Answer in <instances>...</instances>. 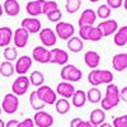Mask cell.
I'll return each instance as SVG.
<instances>
[{
    "label": "cell",
    "instance_id": "cell-1",
    "mask_svg": "<svg viewBox=\"0 0 127 127\" xmlns=\"http://www.w3.org/2000/svg\"><path fill=\"white\" fill-rule=\"evenodd\" d=\"M120 89L117 85L114 84H107V88H105V95L104 98L100 99V104L103 111H109L114 107H117L120 104Z\"/></svg>",
    "mask_w": 127,
    "mask_h": 127
},
{
    "label": "cell",
    "instance_id": "cell-2",
    "mask_svg": "<svg viewBox=\"0 0 127 127\" xmlns=\"http://www.w3.org/2000/svg\"><path fill=\"white\" fill-rule=\"evenodd\" d=\"M79 38L81 41L88 39V41H93V42H98L103 38V34L98 27H93V26H83L79 27Z\"/></svg>",
    "mask_w": 127,
    "mask_h": 127
},
{
    "label": "cell",
    "instance_id": "cell-3",
    "mask_svg": "<svg viewBox=\"0 0 127 127\" xmlns=\"http://www.w3.org/2000/svg\"><path fill=\"white\" fill-rule=\"evenodd\" d=\"M83 72L80 69H78L74 65H64V67L61 69V79H64V81L67 83H76L81 79Z\"/></svg>",
    "mask_w": 127,
    "mask_h": 127
},
{
    "label": "cell",
    "instance_id": "cell-4",
    "mask_svg": "<svg viewBox=\"0 0 127 127\" xmlns=\"http://www.w3.org/2000/svg\"><path fill=\"white\" fill-rule=\"evenodd\" d=\"M36 92V95L45 104H48V105H52L55 104V102L57 100V94L55 90H52L51 87L48 85H41L38 87V89L34 90Z\"/></svg>",
    "mask_w": 127,
    "mask_h": 127
},
{
    "label": "cell",
    "instance_id": "cell-5",
    "mask_svg": "<svg viewBox=\"0 0 127 127\" xmlns=\"http://www.w3.org/2000/svg\"><path fill=\"white\" fill-rule=\"evenodd\" d=\"M75 33V28L72 24L67 23V22H57L56 27H55V34L56 37L61 38V39H69L74 36Z\"/></svg>",
    "mask_w": 127,
    "mask_h": 127
},
{
    "label": "cell",
    "instance_id": "cell-6",
    "mask_svg": "<svg viewBox=\"0 0 127 127\" xmlns=\"http://www.w3.org/2000/svg\"><path fill=\"white\" fill-rule=\"evenodd\" d=\"M18 107H19V99L17 95H14L13 93L6 94L1 103V109L8 114H13L17 112Z\"/></svg>",
    "mask_w": 127,
    "mask_h": 127
},
{
    "label": "cell",
    "instance_id": "cell-7",
    "mask_svg": "<svg viewBox=\"0 0 127 127\" xmlns=\"http://www.w3.org/2000/svg\"><path fill=\"white\" fill-rule=\"evenodd\" d=\"M29 88V79L26 75H19L12 85V92L14 95L17 97H20V95H24L27 93Z\"/></svg>",
    "mask_w": 127,
    "mask_h": 127
},
{
    "label": "cell",
    "instance_id": "cell-8",
    "mask_svg": "<svg viewBox=\"0 0 127 127\" xmlns=\"http://www.w3.org/2000/svg\"><path fill=\"white\" fill-rule=\"evenodd\" d=\"M69 60V54L65 50L61 48H52L50 51V57H48V62L51 64H57V65H66Z\"/></svg>",
    "mask_w": 127,
    "mask_h": 127
},
{
    "label": "cell",
    "instance_id": "cell-9",
    "mask_svg": "<svg viewBox=\"0 0 127 127\" xmlns=\"http://www.w3.org/2000/svg\"><path fill=\"white\" fill-rule=\"evenodd\" d=\"M32 120L37 127H52L54 125V117L45 111H37Z\"/></svg>",
    "mask_w": 127,
    "mask_h": 127
},
{
    "label": "cell",
    "instance_id": "cell-10",
    "mask_svg": "<svg viewBox=\"0 0 127 127\" xmlns=\"http://www.w3.org/2000/svg\"><path fill=\"white\" fill-rule=\"evenodd\" d=\"M38 33H39V39L43 47H52L56 45L57 37L55 34V31H52L51 28H42Z\"/></svg>",
    "mask_w": 127,
    "mask_h": 127
},
{
    "label": "cell",
    "instance_id": "cell-11",
    "mask_svg": "<svg viewBox=\"0 0 127 127\" xmlns=\"http://www.w3.org/2000/svg\"><path fill=\"white\" fill-rule=\"evenodd\" d=\"M98 28L100 29L103 37H107L116 33V31L118 29V23L114 19H105L98 24Z\"/></svg>",
    "mask_w": 127,
    "mask_h": 127
},
{
    "label": "cell",
    "instance_id": "cell-12",
    "mask_svg": "<svg viewBox=\"0 0 127 127\" xmlns=\"http://www.w3.org/2000/svg\"><path fill=\"white\" fill-rule=\"evenodd\" d=\"M28 38L29 33L24 28H18L14 33H13V42L15 45V48H24L28 43Z\"/></svg>",
    "mask_w": 127,
    "mask_h": 127
},
{
    "label": "cell",
    "instance_id": "cell-13",
    "mask_svg": "<svg viewBox=\"0 0 127 127\" xmlns=\"http://www.w3.org/2000/svg\"><path fill=\"white\" fill-rule=\"evenodd\" d=\"M32 59L27 55L24 56H20L19 59H17V62H15V66H14V70L15 72H18L19 75H24V74L28 72V70L32 67Z\"/></svg>",
    "mask_w": 127,
    "mask_h": 127
},
{
    "label": "cell",
    "instance_id": "cell-14",
    "mask_svg": "<svg viewBox=\"0 0 127 127\" xmlns=\"http://www.w3.org/2000/svg\"><path fill=\"white\" fill-rule=\"evenodd\" d=\"M20 27L24 28L28 33H38V32L42 29V26H41V22L37 19V18H24L22 20V24Z\"/></svg>",
    "mask_w": 127,
    "mask_h": 127
},
{
    "label": "cell",
    "instance_id": "cell-15",
    "mask_svg": "<svg viewBox=\"0 0 127 127\" xmlns=\"http://www.w3.org/2000/svg\"><path fill=\"white\" fill-rule=\"evenodd\" d=\"M74 92H75L74 85L71 83H67V81H61V83L57 84V87H56V94L61 95V97L65 98V99L71 98Z\"/></svg>",
    "mask_w": 127,
    "mask_h": 127
},
{
    "label": "cell",
    "instance_id": "cell-16",
    "mask_svg": "<svg viewBox=\"0 0 127 127\" xmlns=\"http://www.w3.org/2000/svg\"><path fill=\"white\" fill-rule=\"evenodd\" d=\"M32 57H33V60H36L39 64H47L48 57H50V51L43 46H37V47L33 48Z\"/></svg>",
    "mask_w": 127,
    "mask_h": 127
},
{
    "label": "cell",
    "instance_id": "cell-17",
    "mask_svg": "<svg viewBox=\"0 0 127 127\" xmlns=\"http://www.w3.org/2000/svg\"><path fill=\"white\" fill-rule=\"evenodd\" d=\"M97 20V14L93 9H85L79 18V27L83 26H93Z\"/></svg>",
    "mask_w": 127,
    "mask_h": 127
},
{
    "label": "cell",
    "instance_id": "cell-18",
    "mask_svg": "<svg viewBox=\"0 0 127 127\" xmlns=\"http://www.w3.org/2000/svg\"><path fill=\"white\" fill-rule=\"evenodd\" d=\"M45 0H29V3L26 6L27 13L31 17H38L42 14V5H43Z\"/></svg>",
    "mask_w": 127,
    "mask_h": 127
},
{
    "label": "cell",
    "instance_id": "cell-19",
    "mask_svg": "<svg viewBox=\"0 0 127 127\" xmlns=\"http://www.w3.org/2000/svg\"><path fill=\"white\" fill-rule=\"evenodd\" d=\"M84 62L90 69H97L100 62V56L97 51H88L84 55Z\"/></svg>",
    "mask_w": 127,
    "mask_h": 127
},
{
    "label": "cell",
    "instance_id": "cell-20",
    "mask_svg": "<svg viewBox=\"0 0 127 127\" xmlns=\"http://www.w3.org/2000/svg\"><path fill=\"white\" fill-rule=\"evenodd\" d=\"M112 66L116 71H125L127 67V54H117L112 59Z\"/></svg>",
    "mask_w": 127,
    "mask_h": 127
},
{
    "label": "cell",
    "instance_id": "cell-21",
    "mask_svg": "<svg viewBox=\"0 0 127 127\" xmlns=\"http://www.w3.org/2000/svg\"><path fill=\"white\" fill-rule=\"evenodd\" d=\"M3 10L9 17H17L20 12V5L18 0H5L3 4Z\"/></svg>",
    "mask_w": 127,
    "mask_h": 127
},
{
    "label": "cell",
    "instance_id": "cell-22",
    "mask_svg": "<svg viewBox=\"0 0 127 127\" xmlns=\"http://www.w3.org/2000/svg\"><path fill=\"white\" fill-rule=\"evenodd\" d=\"M71 103L75 108H81L85 105L87 103V94L84 90L79 89V90H75L71 97Z\"/></svg>",
    "mask_w": 127,
    "mask_h": 127
},
{
    "label": "cell",
    "instance_id": "cell-23",
    "mask_svg": "<svg viewBox=\"0 0 127 127\" xmlns=\"http://www.w3.org/2000/svg\"><path fill=\"white\" fill-rule=\"evenodd\" d=\"M114 45L116 46H120V47H123L127 45V27L123 26L122 28H118L114 33Z\"/></svg>",
    "mask_w": 127,
    "mask_h": 127
},
{
    "label": "cell",
    "instance_id": "cell-24",
    "mask_svg": "<svg viewBox=\"0 0 127 127\" xmlns=\"http://www.w3.org/2000/svg\"><path fill=\"white\" fill-rule=\"evenodd\" d=\"M10 41H13V31L9 27H1L0 28V47L9 46Z\"/></svg>",
    "mask_w": 127,
    "mask_h": 127
},
{
    "label": "cell",
    "instance_id": "cell-25",
    "mask_svg": "<svg viewBox=\"0 0 127 127\" xmlns=\"http://www.w3.org/2000/svg\"><path fill=\"white\" fill-rule=\"evenodd\" d=\"M90 123L95 125V126H99L102 125L103 122H105V112L100 108L98 109H93L92 113H90V120H89Z\"/></svg>",
    "mask_w": 127,
    "mask_h": 127
},
{
    "label": "cell",
    "instance_id": "cell-26",
    "mask_svg": "<svg viewBox=\"0 0 127 127\" xmlns=\"http://www.w3.org/2000/svg\"><path fill=\"white\" fill-rule=\"evenodd\" d=\"M67 48L71 52H74V54H78V52H80L84 48V42L79 37L72 36L71 38L67 39Z\"/></svg>",
    "mask_w": 127,
    "mask_h": 127
},
{
    "label": "cell",
    "instance_id": "cell-27",
    "mask_svg": "<svg viewBox=\"0 0 127 127\" xmlns=\"http://www.w3.org/2000/svg\"><path fill=\"white\" fill-rule=\"evenodd\" d=\"M28 79H29V84H32L33 87H37V88L43 85V81H45V76L41 71H33Z\"/></svg>",
    "mask_w": 127,
    "mask_h": 127
},
{
    "label": "cell",
    "instance_id": "cell-28",
    "mask_svg": "<svg viewBox=\"0 0 127 127\" xmlns=\"http://www.w3.org/2000/svg\"><path fill=\"white\" fill-rule=\"evenodd\" d=\"M55 107L59 114H66L70 111V103L67 99L62 98V99H57L55 102Z\"/></svg>",
    "mask_w": 127,
    "mask_h": 127
},
{
    "label": "cell",
    "instance_id": "cell-29",
    "mask_svg": "<svg viewBox=\"0 0 127 127\" xmlns=\"http://www.w3.org/2000/svg\"><path fill=\"white\" fill-rule=\"evenodd\" d=\"M14 72H15V70H14V65L12 62L4 61V62L0 64V74H1L3 76L9 78V76H12Z\"/></svg>",
    "mask_w": 127,
    "mask_h": 127
},
{
    "label": "cell",
    "instance_id": "cell-30",
    "mask_svg": "<svg viewBox=\"0 0 127 127\" xmlns=\"http://www.w3.org/2000/svg\"><path fill=\"white\" fill-rule=\"evenodd\" d=\"M88 81L92 84L93 87L97 88L98 85L102 84V80H100V70L99 69H93L89 75H88Z\"/></svg>",
    "mask_w": 127,
    "mask_h": 127
},
{
    "label": "cell",
    "instance_id": "cell-31",
    "mask_svg": "<svg viewBox=\"0 0 127 127\" xmlns=\"http://www.w3.org/2000/svg\"><path fill=\"white\" fill-rule=\"evenodd\" d=\"M29 103H31V107L33 108V109H36V111H42V109H43V107L46 105L36 95V92H32L31 93V95H29Z\"/></svg>",
    "mask_w": 127,
    "mask_h": 127
},
{
    "label": "cell",
    "instance_id": "cell-32",
    "mask_svg": "<svg viewBox=\"0 0 127 127\" xmlns=\"http://www.w3.org/2000/svg\"><path fill=\"white\" fill-rule=\"evenodd\" d=\"M85 94H87V100H89L90 103H99L102 99V94H100L99 89H97L95 87L89 89L88 93H85Z\"/></svg>",
    "mask_w": 127,
    "mask_h": 127
},
{
    "label": "cell",
    "instance_id": "cell-33",
    "mask_svg": "<svg viewBox=\"0 0 127 127\" xmlns=\"http://www.w3.org/2000/svg\"><path fill=\"white\" fill-rule=\"evenodd\" d=\"M4 59L9 62H12L14 60L18 59V52H17V48L13 47V46H6L4 47Z\"/></svg>",
    "mask_w": 127,
    "mask_h": 127
},
{
    "label": "cell",
    "instance_id": "cell-34",
    "mask_svg": "<svg viewBox=\"0 0 127 127\" xmlns=\"http://www.w3.org/2000/svg\"><path fill=\"white\" fill-rule=\"evenodd\" d=\"M80 5H81V0H66V12L70 13V14H74L76 13L78 10L80 9Z\"/></svg>",
    "mask_w": 127,
    "mask_h": 127
},
{
    "label": "cell",
    "instance_id": "cell-35",
    "mask_svg": "<svg viewBox=\"0 0 127 127\" xmlns=\"http://www.w3.org/2000/svg\"><path fill=\"white\" fill-rule=\"evenodd\" d=\"M95 14H97L98 18H102V19H107L109 18L111 15V8L107 5V4H102L100 6H98V10L95 12Z\"/></svg>",
    "mask_w": 127,
    "mask_h": 127
},
{
    "label": "cell",
    "instance_id": "cell-36",
    "mask_svg": "<svg viewBox=\"0 0 127 127\" xmlns=\"http://www.w3.org/2000/svg\"><path fill=\"white\" fill-rule=\"evenodd\" d=\"M55 9H59V5L55 1V0H45V3L43 5H42V14H48L50 12H52V10H55Z\"/></svg>",
    "mask_w": 127,
    "mask_h": 127
},
{
    "label": "cell",
    "instance_id": "cell-37",
    "mask_svg": "<svg viewBox=\"0 0 127 127\" xmlns=\"http://www.w3.org/2000/svg\"><path fill=\"white\" fill-rule=\"evenodd\" d=\"M70 127H98V126L90 123L89 121H83L81 118H74L70 122Z\"/></svg>",
    "mask_w": 127,
    "mask_h": 127
},
{
    "label": "cell",
    "instance_id": "cell-38",
    "mask_svg": "<svg viewBox=\"0 0 127 127\" xmlns=\"http://www.w3.org/2000/svg\"><path fill=\"white\" fill-rule=\"evenodd\" d=\"M46 17L48 18V20H51V22L57 23L62 18V13H61L60 9H55V10H52V12H50L48 14H46Z\"/></svg>",
    "mask_w": 127,
    "mask_h": 127
},
{
    "label": "cell",
    "instance_id": "cell-39",
    "mask_svg": "<svg viewBox=\"0 0 127 127\" xmlns=\"http://www.w3.org/2000/svg\"><path fill=\"white\" fill-rule=\"evenodd\" d=\"M100 80L102 84H111L113 80V74L108 70H100Z\"/></svg>",
    "mask_w": 127,
    "mask_h": 127
},
{
    "label": "cell",
    "instance_id": "cell-40",
    "mask_svg": "<svg viewBox=\"0 0 127 127\" xmlns=\"http://www.w3.org/2000/svg\"><path fill=\"white\" fill-rule=\"evenodd\" d=\"M113 127H127V116L123 114L121 117H116L112 123Z\"/></svg>",
    "mask_w": 127,
    "mask_h": 127
},
{
    "label": "cell",
    "instance_id": "cell-41",
    "mask_svg": "<svg viewBox=\"0 0 127 127\" xmlns=\"http://www.w3.org/2000/svg\"><path fill=\"white\" fill-rule=\"evenodd\" d=\"M122 3H123V0H107V5L111 9H118V8H121Z\"/></svg>",
    "mask_w": 127,
    "mask_h": 127
},
{
    "label": "cell",
    "instance_id": "cell-42",
    "mask_svg": "<svg viewBox=\"0 0 127 127\" xmlns=\"http://www.w3.org/2000/svg\"><path fill=\"white\" fill-rule=\"evenodd\" d=\"M17 127H34V123H33V120L32 118H26L22 122H18Z\"/></svg>",
    "mask_w": 127,
    "mask_h": 127
},
{
    "label": "cell",
    "instance_id": "cell-43",
    "mask_svg": "<svg viewBox=\"0 0 127 127\" xmlns=\"http://www.w3.org/2000/svg\"><path fill=\"white\" fill-rule=\"evenodd\" d=\"M120 99H122L123 102H127V88L126 87L120 92Z\"/></svg>",
    "mask_w": 127,
    "mask_h": 127
},
{
    "label": "cell",
    "instance_id": "cell-44",
    "mask_svg": "<svg viewBox=\"0 0 127 127\" xmlns=\"http://www.w3.org/2000/svg\"><path fill=\"white\" fill-rule=\"evenodd\" d=\"M18 122L19 121H17V120H10V121H8L5 123V127H17L18 126Z\"/></svg>",
    "mask_w": 127,
    "mask_h": 127
},
{
    "label": "cell",
    "instance_id": "cell-45",
    "mask_svg": "<svg viewBox=\"0 0 127 127\" xmlns=\"http://www.w3.org/2000/svg\"><path fill=\"white\" fill-rule=\"evenodd\" d=\"M98 127H113V126H112L111 123H108V122H103V123H102V125H99Z\"/></svg>",
    "mask_w": 127,
    "mask_h": 127
},
{
    "label": "cell",
    "instance_id": "cell-46",
    "mask_svg": "<svg viewBox=\"0 0 127 127\" xmlns=\"http://www.w3.org/2000/svg\"><path fill=\"white\" fill-rule=\"evenodd\" d=\"M3 13H4V10H3V5H1V4H0V17H1V15H3Z\"/></svg>",
    "mask_w": 127,
    "mask_h": 127
},
{
    "label": "cell",
    "instance_id": "cell-47",
    "mask_svg": "<svg viewBox=\"0 0 127 127\" xmlns=\"http://www.w3.org/2000/svg\"><path fill=\"white\" fill-rule=\"evenodd\" d=\"M0 127H5V122L3 120H0Z\"/></svg>",
    "mask_w": 127,
    "mask_h": 127
},
{
    "label": "cell",
    "instance_id": "cell-48",
    "mask_svg": "<svg viewBox=\"0 0 127 127\" xmlns=\"http://www.w3.org/2000/svg\"><path fill=\"white\" fill-rule=\"evenodd\" d=\"M89 1H92V3H97V1H99V0H89Z\"/></svg>",
    "mask_w": 127,
    "mask_h": 127
},
{
    "label": "cell",
    "instance_id": "cell-49",
    "mask_svg": "<svg viewBox=\"0 0 127 127\" xmlns=\"http://www.w3.org/2000/svg\"><path fill=\"white\" fill-rule=\"evenodd\" d=\"M1 112H3V109H1V107H0V114H1Z\"/></svg>",
    "mask_w": 127,
    "mask_h": 127
}]
</instances>
